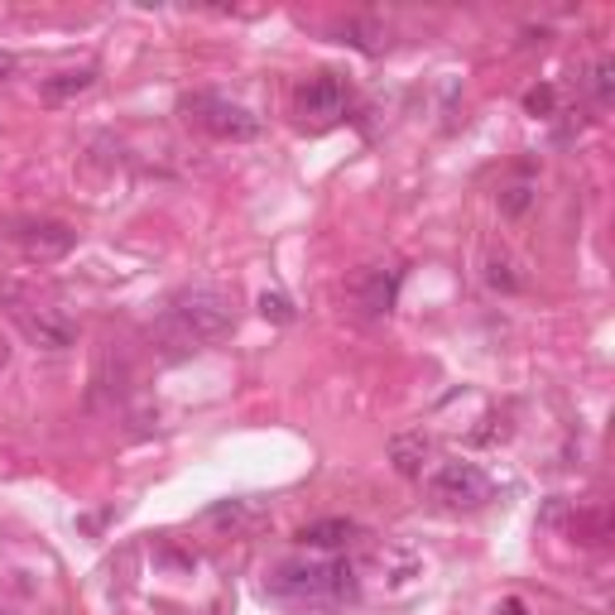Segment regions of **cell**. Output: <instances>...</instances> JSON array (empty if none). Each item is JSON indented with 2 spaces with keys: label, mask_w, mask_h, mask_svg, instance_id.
<instances>
[{
  "label": "cell",
  "mask_w": 615,
  "mask_h": 615,
  "mask_svg": "<svg viewBox=\"0 0 615 615\" xmlns=\"http://www.w3.org/2000/svg\"><path fill=\"white\" fill-rule=\"evenodd\" d=\"M265 596L284 606H299V611H336L346 602L361 596V582H357V567L351 563H280L274 573L265 577Z\"/></svg>",
  "instance_id": "6da1fadb"
},
{
  "label": "cell",
  "mask_w": 615,
  "mask_h": 615,
  "mask_svg": "<svg viewBox=\"0 0 615 615\" xmlns=\"http://www.w3.org/2000/svg\"><path fill=\"white\" fill-rule=\"evenodd\" d=\"M231 328H236V303H231V294H222V289H212V284H197V289L174 294V303H168V313L159 322V332H168L178 346L217 342V336H226Z\"/></svg>",
  "instance_id": "7a4b0ae2"
},
{
  "label": "cell",
  "mask_w": 615,
  "mask_h": 615,
  "mask_svg": "<svg viewBox=\"0 0 615 615\" xmlns=\"http://www.w3.org/2000/svg\"><path fill=\"white\" fill-rule=\"evenodd\" d=\"M183 111H188V120H197L203 130L217 135V140H255V135L265 130L255 111H245L241 101L212 97V91H193V97H183Z\"/></svg>",
  "instance_id": "3957f363"
},
{
  "label": "cell",
  "mask_w": 615,
  "mask_h": 615,
  "mask_svg": "<svg viewBox=\"0 0 615 615\" xmlns=\"http://www.w3.org/2000/svg\"><path fill=\"white\" fill-rule=\"evenodd\" d=\"M428 490H433V500L448 505V510H476V505L490 500V476L476 467V461H442V467L428 476Z\"/></svg>",
  "instance_id": "277c9868"
},
{
  "label": "cell",
  "mask_w": 615,
  "mask_h": 615,
  "mask_svg": "<svg viewBox=\"0 0 615 615\" xmlns=\"http://www.w3.org/2000/svg\"><path fill=\"white\" fill-rule=\"evenodd\" d=\"M351 106V87L342 82L336 72H313L308 82L299 87V116L303 120H318V126H332L342 120Z\"/></svg>",
  "instance_id": "5b68a950"
},
{
  "label": "cell",
  "mask_w": 615,
  "mask_h": 615,
  "mask_svg": "<svg viewBox=\"0 0 615 615\" xmlns=\"http://www.w3.org/2000/svg\"><path fill=\"white\" fill-rule=\"evenodd\" d=\"M14 318H20V328H25L29 342L43 346V351H64V346H72V336H77V328L64 313H58V308H29V303H20V308H14Z\"/></svg>",
  "instance_id": "8992f818"
},
{
  "label": "cell",
  "mask_w": 615,
  "mask_h": 615,
  "mask_svg": "<svg viewBox=\"0 0 615 615\" xmlns=\"http://www.w3.org/2000/svg\"><path fill=\"white\" fill-rule=\"evenodd\" d=\"M399 274L394 265H371V270H361L357 274V284H351V294H357V303H361V313L365 318H384L394 308V294H399Z\"/></svg>",
  "instance_id": "52a82bcc"
},
{
  "label": "cell",
  "mask_w": 615,
  "mask_h": 615,
  "mask_svg": "<svg viewBox=\"0 0 615 615\" xmlns=\"http://www.w3.org/2000/svg\"><path fill=\"white\" fill-rule=\"evenodd\" d=\"M14 241H20V251L29 260H58L72 251V226L64 222H25L14 231Z\"/></svg>",
  "instance_id": "ba28073f"
},
{
  "label": "cell",
  "mask_w": 615,
  "mask_h": 615,
  "mask_svg": "<svg viewBox=\"0 0 615 615\" xmlns=\"http://www.w3.org/2000/svg\"><path fill=\"white\" fill-rule=\"evenodd\" d=\"M433 457V442H428L423 433H394L390 438V461H394V471L399 476H423V461Z\"/></svg>",
  "instance_id": "9c48e42d"
},
{
  "label": "cell",
  "mask_w": 615,
  "mask_h": 615,
  "mask_svg": "<svg viewBox=\"0 0 615 615\" xmlns=\"http://www.w3.org/2000/svg\"><path fill=\"white\" fill-rule=\"evenodd\" d=\"M91 82H97V68H68V72H53V77H43V101H53V106H64L72 97H82V91H91Z\"/></svg>",
  "instance_id": "30bf717a"
},
{
  "label": "cell",
  "mask_w": 615,
  "mask_h": 615,
  "mask_svg": "<svg viewBox=\"0 0 615 615\" xmlns=\"http://www.w3.org/2000/svg\"><path fill=\"white\" fill-rule=\"evenodd\" d=\"M351 538H357V525H351V519H318V525H303L299 529V544L303 548H322V553L346 548Z\"/></svg>",
  "instance_id": "8fae6325"
},
{
  "label": "cell",
  "mask_w": 615,
  "mask_h": 615,
  "mask_svg": "<svg viewBox=\"0 0 615 615\" xmlns=\"http://www.w3.org/2000/svg\"><path fill=\"white\" fill-rule=\"evenodd\" d=\"M255 519H260V510L251 500H222L207 510V525H231V529H245V525H255Z\"/></svg>",
  "instance_id": "7c38bea8"
},
{
  "label": "cell",
  "mask_w": 615,
  "mask_h": 615,
  "mask_svg": "<svg viewBox=\"0 0 615 615\" xmlns=\"http://www.w3.org/2000/svg\"><path fill=\"white\" fill-rule=\"evenodd\" d=\"M534 207V183H510V188H500V212L505 217H525Z\"/></svg>",
  "instance_id": "4fadbf2b"
},
{
  "label": "cell",
  "mask_w": 615,
  "mask_h": 615,
  "mask_svg": "<svg viewBox=\"0 0 615 615\" xmlns=\"http://www.w3.org/2000/svg\"><path fill=\"white\" fill-rule=\"evenodd\" d=\"M486 284L490 289H500V294H515L519 289V274H515V265L505 255H490V265H486Z\"/></svg>",
  "instance_id": "5bb4252c"
},
{
  "label": "cell",
  "mask_w": 615,
  "mask_h": 615,
  "mask_svg": "<svg viewBox=\"0 0 615 615\" xmlns=\"http://www.w3.org/2000/svg\"><path fill=\"white\" fill-rule=\"evenodd\" d=\"M592 91H596V101H602V106L615 101V58H596V68H592Z\"/></svg>",
  "instance_id": "9a60e30c"
},
{
  "label": "cell",
  "mask_w": 615,
  "mask_h": 615,
  "mask_svg": "<svg viewBox=\"0 0 615 615\" xmlns=\"http://www.w3.org/2000/svg\"><path fill=\"white\" fill-rule=\"evenodd\" d=\"M553 106H558V91H553V87H529L525 91V111L529 116H553Z\"/></svg>",
  "instance_id": "2e32d148"
},
{
  "label": "cell",
  "mask_w": 615,
  "mask_h": 615,
  "mask_svg": "<svg viewBox=\"0 0 615 615\" xmlns=\"http://www.w3.org/2000/svg\"><path fill=\"white\" fill-rule=\"evenodd\" d=\"M260 313H265L270 322H294V303H289L284 294H260Z\"/></svg>",
  "instance_id": "e0dca14e"
},
{
  "label": "cell",
  "mask_w": 615,
  "mask_h": 615,
  "mask_svg": "<svg viewBox=\"0 0 615 615\" xmlns=\"http://www.w3.org/2000/svg\"><path fill=\"white\" fill-rule=\"evenodd\" d=\"M573 534L582 538V544H602L606 519H602V515H577V519H573Z\"/></svg>",
  "instance_id": "ac0fdd59"
},
{
  "label": "cell",
  "mask_w": 615,
  "mask_h": 615,
  "mask_svg": "<svg viewBox=\"0 0 615 615\" xmlns=\"http://www.w3.org/2000/svg\"><path fill=\"white\" fill-rule=\"evenodd\" d=\"M500 615H529V606L519 596H510V602H500Z\"/></svg>",
  "instance_id": "d6986e66"
},
{
  "label": "cell",
  "mask_w": 615,
  "mask_h": 615,
  "mask_svg": "<svg viewBox=\"0 0 615 615\" xmlns=\"http://www.w3.org/2000/svg\"><path fill=\"white\" fill-rule=\"evenodd\" d=\"M10 72H14V58H10L6 49H0V77H10Z\"/></svg>",
  "instance_id": "ffe728a7"
}]
</instances>
